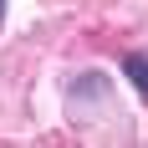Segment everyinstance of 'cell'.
<instances>
[{
	"label": "cell",
	"mask_w": 148,
	"mask_h": 148,
	"mask_svg": "<svg viewBox=\"0 0 148 148\" xmlns=\"http://www.w3.org/2000/svg\"><path fill=\"white\" fill-rule=\"evenodd\" d=\"M123 77L133 82V92L148 97V51H128V56H123Z\"/></svg>",
	"instance_id": "1"
},
{
	"label": "cell",
	"mask_w": 148,
	"mask_h": 148,
	"mask_svg": "<svg viewBox=\"0 0 148 148\" xmlns=\"http://www.w3.org/2000/svg\"><path fill=\"white\" fill-rule=\"evenodd\" d=\"M0 21H5V0H0Z\"/></svg>",
	"instance_id": "2"
}]
</instances>
